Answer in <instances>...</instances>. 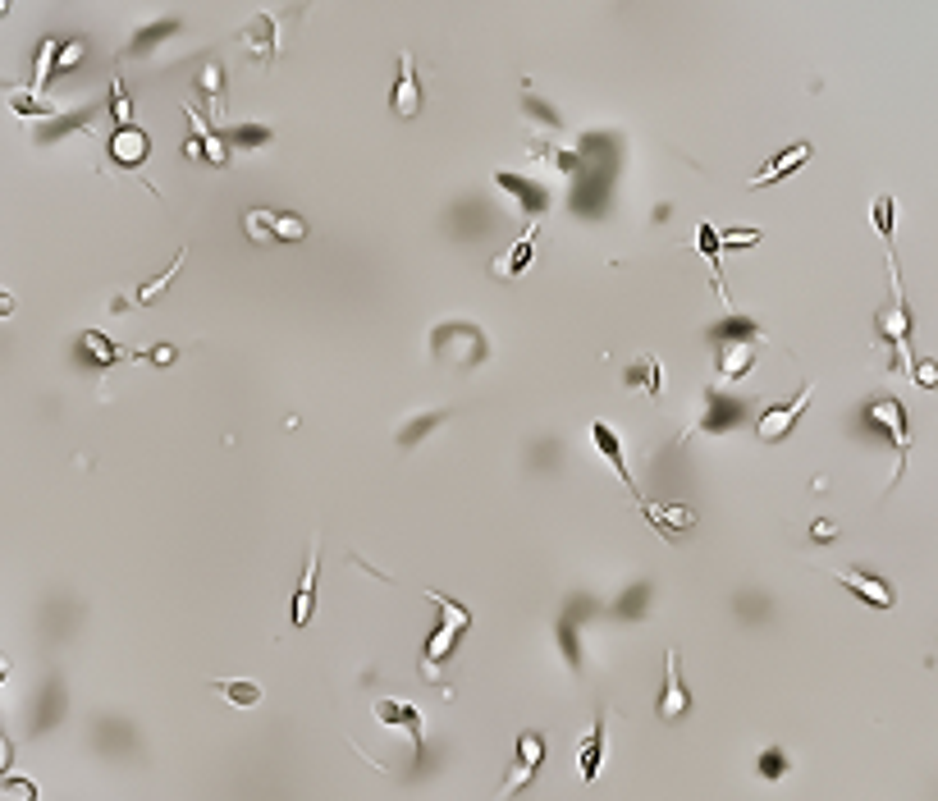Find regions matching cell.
Listing matches in <instances>:
<instances>
[{"label":"cell","mask_w":938,"mask_h":801,"mask_svg":"<svg viewBox=\"0 0 938 801\" xmlns=\"http://www.w3.org/2000/svg\"><path fill=\"white\" fill-rule=\"evenodd\" d=\"M426 600L440 609V623H435V632L426 637V660H421V673H426V678H440V669L453 660L458 641H463L467 628H472V609L458 605V600H449V596H440V591H426Z\"/></svg>","instance_id":"obj_1"},{"label":"cell","mask_w":938,"mask_h":801,"mask_svg":"<svg viewBox=\"0 0 938 801\" xmlns=\"http://www.w3.org/2000/svg\"><path fill=\"white\" fill-rule=\"evenodd\" d=\"M431 348H435V358H449L453 367H476V362L490 353L486 335H481L476 325H467V321H444V325H435Z\"/></svg>","instance_id":"obj_2"},{"label":"cell","mask_w":938,"mask_h":801,"mask_svg":"<svg viewBox=\"0 0 938 801\" xmlns=\"http://www.w3.org/2000/svg\"><path fill=\"white\" fill-rule=\"evenodd\" d=\"M540 765H545V737H540L536 728H527V733H518V760H513L508 783L499 788L495 801H513L522 788H531V779L540 774Z\"/></svg>","instance_id":"obj_3"},{"label":"cell","mask_w":938,"mask_h":801,"mask_svg":"<svg viewBox=\"0 0 938 801\" xmlns=\"http://www.w3.org/2000/svg\"><path fill=\"white\" fill-rule=\"evenodd\" d=\"M810 399H815V385H810V380H806V385H801V390L792 394L788 403H778V408H769L765 417L755 422V435H760V440H765V444L788 440V435H792V426L801 422V412L810 408Z\"/></svg>","instance_id":"obj_4"},{"label":"cell","mask_w":938,"mask_h":801,"mask_svg":"<svg viewBox=\"0 0 938 801\" xmlns=\"http://www.w3.org/2000/svg\"><path fill=\"white\" fill-rule=\"evenodd\" d=\"M655 715L664 724H678V719L691 715V696L682 687V669H678V650H664V687H659V701H655Z\"/></svg>","instance_id":"obj_5"},{"label":"cell","mask_w":938,"mask_h":801,"mask_svg":"<svg viewBox=\"0 0 938 801\" xmlns=\"http://www.w3.org/2000/svg\"><path fill=\"white\" fill-rule=\"evenodd\" d=\"M829 573L838 577V582L847 586L856 600H865L870 609H893L897 605V591L879 573H865V568H829Z\"/></svg>","instance_id":"obj_6"},{"label":"cell","mask_w":938,"mask_h":801,"mask_svg":"<svg viewBox=\"0 0 938 801\" xmlns=\"http://www.w3.org/2000/svg\"><path fill=\"white\" fill-rule=\"evenodd\" d=\"M586 614H595V605L586 596H572L568 614L559 618V646H563V660H568L572 673L582 669V646H577V637H582V618Z\"/></svg>","instance_id":"obj_7"},{"label":"cell","mask_w":938,"mask_h":801,"mask_svg":"<svg viewBox=\"0 0 938 801\" xmlns=\"http://www.w3.org/2000/svg\"><path fill=\"white\" fill-rule=\"evenodd\" d=\"M394 115L399 120H417L421 115V83H417V60H412V51L399 55V83H394Z\"/></svg>","instance_id":"obj_8"},{"label":"cell","mask_w":938,"mask_h":801,"mask_svg":"<svg viewBox=\"0 0 938 801\" xmlns=\"http://www.w3.org/2000/svg\"><path fill=\"white\" fill-rule=\"evenodd\" d=\"M188 124H193V138L184 142V156H188V161H197V156H202V161H211V165H229V142L216 138V133L206 129V120L197 115L193 106H188Z\"/></svg>","instance_id":"obj_9"},{"label":"cell","mask_w":938,"mask_h":801,"mask_svg":"<svg viewBox=\"0 0 938 801\" xmlns=\"http://www.w3.org/2000/svg\"><path fill=\"white\" fill-rule=\"evenodd\" d=\"M321 541H312V554H307V573H302L298 591H293V628H307L316 609V577H321Z\"/></svg>","instance_id":"obj_10"},{"label":"cell","mask_w":938,"mask_h":801,"mask_svg":"<svg viewBox=\"0 0 938 801\" xmlns=\"http://www.w3.org/2000/svg\"><path fill=\"white\" fill-rule=\"evenodd\" d=\"M147 152H151V142L138 124H124V129H115V138H110V161L124 165V170H138V165L147 161Z\"/></svg>","instance_id":"obj_11"},{"label":"cell","mask_w":938,"mask_h":801,"mask_svg":"<svg viewBox=\"0 0 938 801\" xmlns=\"http://www.w3.org/2000/svg\"><path fill=\"white\" fill-rule=\"evenodd\" d=\"M806 161H810V142H792V147H783L778 156H769V165L755 174L746 188H769V184H778V179H788V174L801 170Z\"/></svg>","instance_id":"obj_12"},{"label":"cell","mask_w":938,"mask_h":801,"mask_svg":"<svg viewBox=\"0 0 938 801\" xmlns=\"http://www.w3.org/2000/svg\"><path fill=\"white\" fill-rule=\"evenodd\" d=\"M78 358H83L87 367L106 371V367H119L124 358H133V353H124V348H119L115 339H106L101 330H83V339H78Z\"/></svg>","instance_id":"obj_13"},{"label":"cell","mask_w":938,"mask_h":801,"mask_svg":"<svg viewBox=\"0 0 938 801\" xmlns=\"http://www.w3.org/2000/svg\"><path fill=\"white\" fill-rule=\"evenodd\" d=\"M591 440H595V449H600L609 463H614V472H618V481H623L632 495H637V481H632V467H627V454H623V440H618V431L609 422H595L591 426ZM641 499V495H637Z\"/></svg>","instance_id":"obj_14"},{"label":"cell","mask_w":938,"mask_h":801,"mask_svg":"<svg viewBox=\"0 0 938 801\" xmlns=\"http://www.w3.org/2000/svg\"><path fill=\"white\" fill-rule=\"evenodd\" d=\"M874 422H884L888 431H893V444H897V472L906 467V449H911V431H906V408L897 399H879L870 408Z\"/></svg>","instance_id":"obj_15"},{"label":"cell","mask_w":938,"mask_h":801,"mask_svg":"<svg viewBox=\"0 0 938 801\" xmlns=\"http://www.w3.org/2000/svg\"><path fill=\"white\" fill-rule=\"evenodd\" d=\"M179 28H184V23H179V19L142 23L138 33H133V42L124 46V60H142V55H151V51H156V46H161V42H170V37L179 33Z\"/></svg>","instance_id":"obj_16"},{"label":"cell","mask_w":938,"mask_h":801,"mask_svg":"<svg viewBox=\"0 0 938 801\" xmlns=\"http://www.w3.org/2000/svg\"><path fill=\"white\" fill-rule=\"evenodd\" d=\"M371 710H376L380 724L412 733V747H421V710H417V705H408V701H376Z\"/></svg>","instance_id":"obj_17"},{"label":"cell","mask_w":938,"mask_h":801,"mask_svg":"<svg viewBox=\"0 0 938 801\" xmlns=\"http://www.w3.org/2000/svg\"><path fill=\"white\" fill-rule=\"evenodd\" d=\"M238 37H243V46L252 51L257 65H270V60H275V19H270V14H257Z\"/></svg>","instance_id":"obj_18"},{"label":"cell","mask_w":938,"mask_h":801,"mask_svg":"<svg viewBox=\"0 0 938 801\" xmlns=\"http://www.w3.org/2000/svg\"><path fill=\"white\" fill-rule=\"evenodd\" d=\"M641 509H646V518L655 522L664 536H678V531L696 527V509H687V504H646V499H641Z\"/></svg>","instance_id":"obj_19"},{"label":"cell","mask_w":938,"mask_h":801,"mask_svg":"<svg viewBox=\"0 0 938 801\" xmlns=\"http://www.w3.org/2000/svg\"><path fill=\"white\" fill-rule=\"evenodd\" d=\"M536 234H540V225L531 220L527 225V234H522L513 248L504 252V261H495V275H504V280H513V275H522L531 266V257H536Z\"/></svg>","instance_id":"obj_20"},{"label":"cell","mask_w":938,"mask_h":801,"mask_svg":"<svg viewBox=\"0 0 938 801\" xmlns=\"http://www.w3.org/2000/svg\"><path fill=\"white\" fill-rule=\"evenodd\" d=\"M0 92L10 97V110H14V115H33V120H55V115H60V106L42 101V92H33V87H10V83H0Z\"/></svg>","instance_id":"obj_21"},{"label":"cell","mask_w":938,"mask_h":801,"mask_svg":"<svg viewBox=\"0 0 938 801\" xmlns=\"http://www.w3.org/2000/svg\"><path fill=\"white\" fill-rule=\"evenodd\" d=\"M604 724H609V719H595V728L582 737V751H577V774H582V783H595V774H600V765H604Z\"/></svg>","instance_id":"obj_22"},{"label":"cell","mask_w":938,"mask_h":801,"mask_svg":"<svg viewBox=\"0 0 938 801\" xmlns=\"http://www.w3.org/2000/svg\"><path fill=\"white\" fill-rule=\"evenodd\" d=\"M659 371H664V367H659V358H655V353H646V358H637L632 367L623 371V385H627V390H641L646 399L659 403Z\"/></svg>","instance_id":"obj_23"},{"label":"cell","mask_w":938,"mask_h":801,"mask_svg":"<svg viewBox=\"0 0 938 801\" xmlns=\"http://www.w3.org/2000/svg\"><path fill=\"white\" fill-rule=\"evenodd\" d=\"M92 120H97V106H83V110H74V115H55V120H46L42 129H37V142L51 147L55 138H65V133H74V129H92Z\"/></svg>","instance_id":"obj_24"},{"label":"cell","mask_w":938,"mask_h":801,"mask_svg":"<svg viewBox=\"0 0 938 801\" xmlns=\"http://www.w3.org/2000/svg\"><path fill=\"white\" fill-rule=\"evenodd\" d=\"M746 417V403L737 399H723V394H710V403H705V417L701 426L705 431H728V426H737Z\"/></svg>","instance_id":"obj_25"},{"label":"cell","mask_w":938,"mask_h":801,"mask_svg":"<svg viewBox=\"0 0 938 801\" xmlns=\"http://www.w3.org/2000/svg\"><path fill=\"white\" fill-rule=\"evenodd\" d=\"M211 687H216V692H225V701L238 705V710H252V705H261V696H266L257 682H248V678H216Z\"/></svg>","instance_id":"obj_26"},{"label":"cell","mask_w":938,"mask_h":801,"mask_svg":"<svg viewBox=\"0 0 938 801\" xmlns=\"http://www.w3.org/2000/svg\"><path fill=\"white\" fill-rule=\"evenodd\" d=\"M495 184L504 188V193H513L518 202H527V206H531V216H536V211H545V193H540V188H531V179H522V174L499 170V174H495Z\"/></svg>","instance_id":"obj_27"},{"label":"cell","mask_w":938,"mask_h":801,"mask_svg":"<svg viewBox=\"0 0 938 801\" xmlns=\"http://www.w3.org/2000/svg\"><path fill=\"white\" fill-rule=\"evenodd\" d=\"M696 248H701V257L710 261V271H714V289L723 293V280H719V248H723V243H719V229H714L710 220H705V225L696 229Z\"/></svg>","instance_id":"obj_28"},{"label":"cell","mask_w":938,"mask_h":801,"mask_svg":"<svg viewBox=\"0 0 938 801\" xmlns=\"http://www.w3.org/2000/svg\"><path fill=\"white\" fill-rule=\"evenodd\" d=\"M270 234L280 243H302L307 239V220L293 216V211H275V220H270Z\"/></svg>","instance_id":"obj_29"},{"label":"cell","mask_w":938,"mask_h":801,"mask_svg":"<svg viewBox=\"0 0 938 801\" xmlns=\"http://www.w3.org/2000/svg\"><path fill=\"white\" fill-rule=\"evenodd\" d=\"M184 257H188L184 248L174 252V257H170V271H165V275H156V280H151V284H142V289H138V298H133V303H156V298H161V293L170 289V280H174V275H179V266H184Z\"/></svg>","instance_id":"obj_30"},{"label":"cell","mask_w":938,"mask_h":801,"mask_svg":"<svg viewBox=\"0 0 938 801\" xmlns=\"http://www.w3.org/2000/svg\"><path fill=\"white\" fill-rule=\"evenodd\" d=\"M202 92H206V101H211V110L220 115V106H225V69H220L216 60L202 65Z\"/></svg>","instance_id":"obj_31"},{"label":"cell","mask_w":938,"mask_h":801,"mask_svg":"<svg viewBox=\"0 0 938 801\" xmlns=\"http://www.w3.org/2000/svg\"><path fill=\"white\" fill-rule=\"evenodd\" d=\"M440 422H449V412H421L417 422H408V426L399 431V444H403V449H412V444H421V435L435 431Z\"/></svg>","instance_id":"obj_32"},{"label":"cell","mask_w":938,"mask_h":801,"mask_svg":"<svg viewBox=\"0 0 938 801\" xmlns=\"http://www.w3.org/2000/svg\"><path fill=\"white\" fill-rule=\"evenodd\" d=\"M270 220H275V211H266V206H248V211H243V229H248L252 243L275 239V234H270Z\"/></svg>","instance_id":"obj_33"},{"label":"cell","mask_w":938,"mask_h":801,"mask_svg":"<svg viewBox=\"0 0 938 801\" xmlns=\"http://www.w3.org/2000/svg\"><path fill=\"white\" fill-rule=\"evenodd\" d=\"M270 138H275V133H270L266 124H238V129H229V133H225L229 147H266Z\"/></svg>","instance_id":"obj_34"},{"label":"cell","mask_w":938,"mask_h":801,"mask_svg":"<svg viewBox=\"0 0 938 801\" xmlns=\"http://www.w3.org/2000/svg\"><path fill=\"white\" fill-rule=\"evenodd\" d=\"M893 211H897L893 193H879V197H874V211H870V216H874V229H879V234L888 239V248H893Z\"/></svg>","instance_id":"obj_35"},{"label":"cell","mask_w":938,"mask_h":801,"mask_svg":"<svg viewBox=\"0 0 938 801\" xmlns=\"http://www.w3.org/2000/svg\"><path fill=\"white\" fill-rule=\"evenodd\" d=\"M0 801H37V783L5 774V779H0Z\"/></svg>","instance_id":"obj_36"},{"label":"cell","mask_w":938,"mask_h":801,"mask_svg":"<svg viewBox=\"0 0 938 801\" xmlns=\"http://www.w3.org/2000/svg\"><path fill=\"white\" fill-rule=\"evenodd\" d=\"M783 774H788V756H783V751H774V747H769L765 756H760V779H765V783H778V779H783Z\"/></svg>","instance_id":"obj_37"},{"label":"cell","mask_w":938,"mask_h":801,"mask_svg":"<svg viewBox=\"0 0 938 801\" xmlns=\"http://www.w3.org/2000/svg\"><path fill=\"white\" fill-rule=\"evenodd\" d=\"M110 115H115V124L124 129V124H133V115H129V92H124V83H110Z\"/></svg>","instance_id":"obj_38"},{"label":"cell","mask_w":938,"mask_h":801,"mask_svg":"<svg viewBox=\"0 0 938 801\" xmlns=\"http://www.w3.org/2000/svg\"><path fill=\"white\" fill-rule=\"evenodd\" d=\"M723 248H755L760 243V229H728V234H719Z\"/></svg>","instance_id":"obj_39"},{"label":"cell","mask_w":938,"mask_h":801,"mask_svg":"<svg viewBox=\"0 0 938 801\" xmlns=\"http://www.w3.org/2000/svg\"><path fill=\"white\" fill-rule=\"evenodd\" d=\"M646 596H650V586H646V582H641V586H637V591H627V596H623V600H618V614H623V618H627V614H632V618H637V614H641V605H646Z\"/></svg>","instance_id":"obj_40"},{"label":"cell","mask_w":938,"mask_h":801,"mask_svg":"<svg viewBox=\"0 0 938 801\" xmlns=\"http://www.w3.org/2000/svg\"><path fill=\"white\" fill-rule=\"evenodd\" d=\"M527 115H531V120H540V124H550V129H559V115H554V110L550 106H540V101L536 97H527Z\"/></svg>","instance_id":"obj_41"},{"label":"cell","mask_w":938,"mask_h":801,"mask_svg":"<svg viewBox=\"0 0 938 801\" xmlns=\"http://www.w3.org/2000/svg\"><path fill=\"white\" fill-rule=\"evenodd\" d=\"M916 380L934 390V385H938V362H916Z\"/></svg>","instance_id":"obj_42"},{"label":"cell","mask_w":938,"mask_h":801,"mask_svg":"<svg viewBox=\"0 0 938 801\" xmlns=\"http://www.w3.org/2000/svg\"><path fill=\"white\" fill-rule=\"evenodd\" d=\"M810 536H815V541H833V536H838V527H833V522H815V527H810Z\"/></svg>","instance_id":"obj_43"},{"label":"cell","mask_w":938,"mask_h":801,"mask_svg":"<svg viewBox=\"0 0 938 801\" xmlns=\"http://www.w3.org/2000/svg\"><path fill=\"white\" fill-rule=\"evenodd\" d=\"M14 312H19V303H14V293H10V289H0V321H5V316H14Z\"/></svg>","instance_id":"obj_44"},{"label":"cell","mask_w":938,"mask_h":801,"mask_svg":"<svg viewBox=\"0 0 938 801\" xmlns=\"http://www.w3.org/2000/svg\"><path fill=\"white\" fill-rule=\"evenodd\" d=\"M10 760H14V747L0 737V779H5V769H10Z\"/></svg>","instance_id":"obj_45"},{"label":"cell","mask_w":938,"mask_h":801,"mask_svg":"<svg viewBox=\"0 0 938 801\" xmlns=\"http://www.w3.org/2000/svg\"><path fill=\"white\" fill-rule=\"evenodd\" d=\"M10 5H14V0H0V19H5V14H10Z\"/></svg>","instance_id":"obj_46"},{"label":"cell","mask_w":938,"mask_h":801,"mask_svg":"<svg viewBox=\"0 0 938 801\" xmlns=\"http://www.w3.org/2000/svg\"><path fill=\"white\" fill-rule=\"evenodd\" d=\"M5 678H10V664H5V660H0V682H5Z\"/></svg>","instance_id":"obj_47"}]
</instances>
